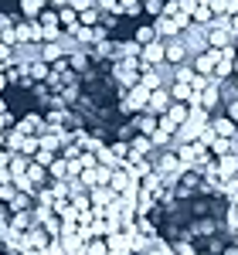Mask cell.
I'll return each mask as SVG.
<instances>
[{
	"label": "cell",
	"instance_id": "25",
	"mask_svg": "<svg viewBox=\"0 0 238 255\" xmlns=\"http://www.w3.org/2000/svg\"><path fill=\"white\" fill-rule=\"evenodd\" d=\"M10 211H31L34 208V194H24V191H17V194L10 197V204H7Z\"/></svg>",
	"mask_w": 238,
	"mask_h": 255
},
{
	"label": "cell",
	"instance_id": "29",
	"mask_svg": "<svg viewBox=\"0 0 238 255\" xmlns=\"http://www.w3.org/2000/svg\"><path fill=\"white\" fill-rule=\"evenodd\" d=\"M27 160H31V157H24V153H14V157H10V163H7L10 180H14V177H24V170H27Z\"/></svg>",
	"mask_w": 238,
	"mask_h": 255
},
{
	"label": "cell",
	"instance_id": "7",
	"mask_svg": "<svg viewBox=\"0 0 238 255\" xmlns=\"http://www.w3.org/2000/svg\"><path fill=\"white\" fill-rule=\"evenodd\" d=\"M157 68V65H163V41H150V44H143L139 48V68Z\"/></svg>",
	"mask_w": 238,
	"mask_h": 255
},
{
	"label": "cell",
	"instance_id": "28",
	"mask_svg": "<svg viewBox=\"0 0 238 255\" xmlns=\"http://www.w3.org/2000/svg\"><path fill=\"white\" fill-rule=\"evenodd\" d=\"M150 143H153V146H157V150H170V143H174V133H167V129H153V133H150Z\"/></svg>",
	"mask_w": 238,
	"mask_h": 255
},
{
	"label": "cell",
	"instance_id": "59",
	"mask_svg": "<svg viewBox=\"0 0 238 255\" xmlns=\"http://www.w3.org/2000/svg\"><path fill=\"white\" fill-rule=\"evenodd\" d=\"M0 150H3V133H0Z\"/></svg>",
	"mask_w": 238,
	"mask_h": 255
},
{
	"label": "cell",
	"instance_id": "3",
	"mask_svg": "<svg viewBox=\"0 0 238 255\" xmlns=\"http://www.w3.org/2000/svg\"><path fill=\"white\" fill-rule=\"evenodd\" d=\"M191 24V17H184V14H177V17H167V14H160V17H153V31H157L160 41H170L177 38L180 31Z\"/></svg>",
	"mask_w": 238,
	"mask_h": 255
},
{
	"label": "cell",
	"instance_id": "33",
	"mask_svg": "<svg viewBox=\"0 0 238 255\" xmlns=\"http://www.w3.org/2000/svg\"><path fill=\"white\" fill-rule=\"evenodd\" d=\"M41 228H44L51 238H58V235H61V218H58V215H48L44 221H41Z\"/></svg>",
	"mask_w": 238,
	"mask_h": 255
},
{
	"label": "cell",
	"instance_id": "27",
	"mask_svg": "<svg viewBox=\"0 0 238 255\" xmlns=\"http://www.w3.org/2000/svg\"><path fill=\"white\" fill-rule=\"evenodd\" d=\"M48 177H51V180H65V177H68V160L55 157L51 163H48Z\"/></svg>",
	"mask_w": 238,
	"mask_h": 255
},
{
	"label": "cell",
	"instance_id": "51",
	"mask_svg": "<svg viewBox=\"0 0 238 255\" xmlns=\"http://www.w3.org/2000/svg\"><path fill=\"white\" fill-rule=\"evenodd\" d=\"M10 126H14V116L10 113H0V133H7Z\"/></svg>",
	"mask_w": 238,
	"mask_h": 255
},
{
	"label": "cell",
	"instance_id": "20",
	"mask_svg": "<svg viewBox=\"0 0 238 255\" xmlns=\"http://www.w3.org/2000/svg\"><path fill=\"white\" fill-rule=\"evenodd\" d=\"M24 72H27L31 82H48V72H51V68H48L41 58H34V61H24Z\"/></svg>",
	"mask_w": 238,
	"mask_h": 255
},
{
	"label": "cell",
	"instance_id": "14",
	"mask_svg": "<svg viewBox=\"0 0 238 255\" xmlns=\"http://www.w3.org/2000/svg\"><path fill=\"white\" fill-rule=\"evenodd\" d=\"M218 102H221L218 82L211 79V82H208V89H204V92H201V96H198V106H201V109H204V113H211V109H215V106H218Z\"/></svg>",
	"mask_w": 238,
	"mask_h": 255
},
{
	"label": "cell",
	"instance_id": "19",
	"mask_svg": "<svg viewBox=\"0 0 238 255\" xmlns=\"http://www.w3.org/2000/svg\"><path fill=\"white\" fill-rule=\"evenodd\" d=\"M133 129H136L139 136H150V133L157 129V116H150V113H136V116H133Z\"/></svg>",
	"mask_w": 238,
	"mask_h": 255
},
{
	"label": "cell",
	"instance_id": "1",
	"mask_svg": "<svg viewBox=\"0 0 238 255\" xmlns=\"http://www.w3.org/2000/svg\"><path fill=\"white\" fill-rule=\"evenodd\" d=\"M174 153H177L180 167H194V163H204V160L211 157V153H208V146H204L201 139H191V143H177V146H174Z\"/></svg>",
	"mask_w": 238,
	"mask_h": 255
},
{
	"label": "cell",
	"instance_id": "57",
	"mask_svg": "<svg viewBox=\"0 0 238 255\" xmlns=\"http://www.w3.org/2000/svg\"><path fill=\"white\" fill-rule=\"evenodd\" d=\"M228 31H232V34H238V14H235V17H228Z\"/></svg>",
	"mask_w": 238,
	"mask_h": 255
},
{
	"label": "cell",
	"instance_id": "48",
	"mask_svg": "<svg viewBox=\"0 0 238 255\" xmlns=\"http://www.w3.org/2000/svg\"><path fill=\"white\" fill-rule=\"evenodd\" d=\"M225 116L232 119V123H238V99H232V102H225Z\"/></svg>",
	"mask_w": 238,
	"mask_h": 255
},
{
	"label": "cell",
	"instance_id": "47",
	"mask_svg": "<svg viewBox=\"0 0 238 255\" xmlns=\"http://www.w3.org/2000/svg\"><path fill=\"white\" fill-rule=\"evenodd\" d=\"M68 7H72L75 14H82V10H89V7H96V0H68Z\"/></svg>",
	"mask_w": 238,
	"mask_h": 255
},
{
	"label": "cell",
	"instance_id": "12",
	"mask_svg": "<svg viewBox=\"0 0 238 255\" xmlns=\"http://www.w3.org/2000/svg\"><path fill=\"white\" fill-rule=\"evenodd\" d=\"M17 133H24V136H38V133H44V116L27 113V116L17 123Z\"/></svg>",
	"mask_w": 238,
	"mask_h": 255
},
{
	"label": "cell",
	"instance_id": "58",
	"mask_svg": "<svg viewBox=\"0 0 238 255\" xmlns=\"http://www.w3.org/2000/svg\"><path fill=\"white\" fill-rule=\"evenodd\" d=\"M232 85H235V89H238V72H235V75H232Z\"/></svg>",
	"mask_w": 238,
	"mask_h": 255
},
{
	"label": "cell",
	"instance_id": "17",
	"mask_svg": "<svg viewBox=\"0 0 238 255\" xmlns=\"http://www.w3.org/2000/svg\"><path fill=\"white\" fill-rule=\"evenodd\" d=\"M58 27H61V31H68V38H72L75 27H79V14H75L72 7H58Z\"/></svg>",
	"mask_w": 238,
	"mask_h": 255
},
{
	"label": "cell",
	"instance_id": "2",
	"mask_svg": "<svg viewBox=\"0 0 238 255\" xmlns=\"http://www.w3.org/2000/svg\"><path fill=\"white\" fill-rule=\"evenodd\" d=\"M113 79L119 82V89H133V85L139 82V58L113 61Z\"/></svg>",
	"mask_w": 238,
	"mask_h": 255
},
{
	"label": "cell",
	"instance_id": "31",
	"mask_svg": "<svg viewBox=\"0 0 238 255\" xmlns=\"http://www.w3.org/2000/svg\"><path fill=\"white\" fill-rule=\"evenodd\" d=\"M143 10V0H119V17H136Z\"/></svg>",
	"mask_w": 238,
	"mask_h": 255
},
{
	"label": "cell",
	"instance_id": "15",
	"mask_svg": "<svg viewBox=\"0 0 238 255\" xmlns=\"http://www.w3.org/2000/svg\"><path fill=\"white\" fill-rule=\"evenodd\" d=\"M208 126H211V133H215V136H225V139H232L238 133V123H232L228 116H215Z\"/></svg>",
	"mask_w": 238,
	"mask_h": 255
},
{
	"label": "cell",
	"instance_id": "49",
	"mask_svg": "<svg viewBox=\"0 0 238 255\" xmlns=\"http://www.w3.org/2000/svg\"><path fill=\"white\" fill-rule=\"evenodd\" d=\"M163 14H167V17H177L180 3H177V0H163Z\"/></svg>",
	"mask_w": 238,
	"mask_h": 255
},
{
	"label": "cell",
	"instance_id": "11",
	"mask_svg": "<svg viewBox=\"0 0 238 255\" xmlns=\"http://www.w3.org/2000/svg\"><path fill=\"white\" fill-rule=\"evenodd\" d=\"M126 146H129V160H136V157H150L157 146L150 143V136H139V133H133V136L126 139Z\"/></svg>",
	"mask_w": 238,
	"mask_h": 255
},
{
	"label": "cell",
	"instance_id": "42",
	"mask_svg": "<svg viewBox=\"0 0 238 255\" xmlns=\"http://www.w3.org/2000/svg\"><path fill=\"white\" fill-rule=\"evenodd\" d=\"M0 65H3V68L14 65V44H3V41H0Z\"/></svg>",
	"mask_w": 238,
	"mask_h": 255
},
{
	"label": "cell",
	"instance_id": "45",
	"mask_svg": "<svg viewBox=\"0 0 238 255\" xmlns=\"http://www.w3.org/2000/svg\"><path fill=\"white\" fill-rule=\"evenodd\" d=\"M55 157H58V153H48V150H38V153H34V157H31V160H34V163H41V167L48 170V163H51V160H55Z\"/></svg>",
	"mask_w": 238,
	"mask_h": 255
},
{
	"label": "cell",
	"instance_id": "13",
	"mask_svg": "<svg viewBox=\"0 0 238 255\" xmlns=\"http://www.w3.org/2000/svg\"><path fill=\"white\" fill-rule=\"evenodd\" d=\"M106 249H109V255H129V235L126 232L106 235Z\"/></svg>",
	"mask_w": 238,
	"mask_h": 255
},
{
	"label": "cell",
	"instance_id": "18",
	"mask_svg": "<svg viewBox=\"0 0 238 255\" xmlns=\"http://www.w3.org/2000/svg\"><path fill=\"white\" fill-rule=\"evenodd\" d=\"M208 31V48H225L232 44V31L228 27H204Z\"/></svg>",
	"mask_w": 238,
	"mask_h": 255
},
{
	"label": "cell",
	"instance_id": "52",
	"mask_svg": "<svg viewBox=\"0 0 238 255\" xmlns=\"http://www.w3.org/2000/svg\"><path fill=\"white\" fill-rule=\"evenodd\" d=\"M0 41H3V44H17V34H14V27L0 31Z\"/></svg>",
	"mask_w": 238,
	"mask_h": 255
},
{
	"label": "cell",
	"instance_id": "9",
	"mask_svg": "<svg viewBox=\"0 0 238 255\" xmlns=\"http://www.w3.org/2000/svg\"><path fill=\"white\" fill-rule=\"evenodd\" d=\"M184 58H187V48H184L180 34L170 38V41H163V65H184Z\"/></svg>",
	"mask_w": 238,
	"mask_h": 255
},
{
	"label": "cell",
	"instance_id": "22",
	"mask_svg": "<svg viewBox=\"0 0 238 255\" xmlns=\"http://www.w3.org/2000/svg\"><path fill=\"white\" fill-rule=\"evenodd\" d=\"M163 119H167V123L177 129L180 123L187 119V106H184V102H170V106H167V113H163Z\"/></svg>",
	"mask_w": 238,
	"mask_h": 255
},
{
	"label": "cell",
	"instance_id": "50",
	"mask_svg": "<svg viewBox=\"0 0 238 255\" xmlns=\"http://www.w3.org/2000/svg\"><path fill=\"white\" fill-rule=\"evenodd\" d=\"M170 249H174V255H198L191 249V242H177V245H170Z\"/></svg>",
	"mask_w": 238,
	"mask_h": 255
},
{
	"label": "cell",
	"instance_id": "36",
	"mask_svg": "<svg viewBox=\"0 0 238 255\" xmlns=\"http://www.w3.org/2000/svg\"><path fill=\"white\" fill-rule=\"evenodd\" d=\"M143 255H174V249H170L163 238H153V242H150V249H146Z\"/></svg>",
	"mask_w": 238,
	"mask_h": 255
},
{
	"label": "cell",
	"instance_id": "26",
	"mask_svg": "<svg viewBox=\"0 0 238 255\" xmlns=\"http://www.w3.org/2000/svg\"><path fill=\"white\" fill-rule=\"evenodd\" d=\"M82 255H109L106 238H85V242H82Z\"/></svg>",
	"mask_w": 238,
	"mask_h": 255
},
{
	"label": "cell",
	"instance_id": "35",
	"mask_svg": "<svg viewBox=\"0 0 238 255\" xmlns=\"http://www.w3.org/2000/svg\"><path fill=\"white\" fill-rule=\"evenodd\" d=\"M136 44H150V41H157V31H153V24H143V27H136Z\"/></svg>",
	"mask_w": 238,
	"mask_h": 255
},
{
	"label": "cell",
	"instance_id": "30",
	"mask_svg": "<svg viewBox=\"0 0 238 255\" xmlns=\"http://www.w3.org/2000/svg\"><path fill=\"white\" fill-rule=\"evenodd\" d=\"M41 10H44V0H20V14L27 20H34Z\"/></svg>",
	"mask_w": 238,
	"mask_h": 255
},
{
	"label": "cell",
	"instance_id": "41",
	"mask_svg": "<svg viewBox=\"0 0 238 255\" xmlns=\"http://www.w3.org/2000/svg\"><path fill=\"white\" fill-rule=\"evenodd\" d=\"M75 163H79L82 170H92V167H96L99 160H96V153H89V150H82L79 157H75Z\"/></svg>",
	"mask_w": 238,
	"mask_h": 255
},
{
	"label": "cell",
	"instance_id": "23",
	"mask_svg": "<svg viewBox=\"0 0 238 255\" xmlns=\"http://www.w3.org/2000/svg\"><path fill=\"white\" fill-rule=\"evenodd\" d=\"M139 85H143L146 92L160 89V85H163V82H160V72H157V68H150V65H146V68H139Z\"/></svg>",
	"mask_w": 238,
	"mask_h": 255
},
{
	"label": "cell",
	"instance_id": "56",
	"mask_svg": "<svg viewBox=\"0 0 238 255\" xmlns=\"http://www.w3.org/2000/svg\"><path fill=\"white\" fill-rule=\"evenodd\" d=\"M44 7H55L58 10V7H68V0H44Z\"/></svg>",
	"mask_w": 238,
	"mask_h": 255
},
{
	"label": "cell",
	"instance_id": "40",
	"mask_svg": "<svg viewBox=\"0 0 238 255\" xmlns=\"http://www.w3.org/2000/svg\"><path fill=\"white\" fill-rule=\"evenodd\" d=\"M211 17H215V14H211L208 7H198V10L191 14V20H194V24H201V27H211Z\"/></svg>",
	"mask_w": 238,
	"mask_h": 255
},
{
	"label": "cell",
	"instance_id": "34",
	"mask_svg": "<svg viewBox=\"0 0 238 255\" xmlns=\"http://www.w3.org/2000/svg\"><path fill=\"white\" fill-rule=\"evenodd\" d=\"M44 187L51 191L55 201H68V184H65V180H51V184H44Z\"/></svg>",
	"mask_w": 238,
	"mask_h": 255
},
{
	"label": "cell",
	"instance_id": "43",
	"mask_svg": "<svg viewBox=\"0 0 238 255\" xmlns=\"http://www.w3.org/2000/svg\"><path fill=\"white\" fill-rule=\"evenodd\" d=\"M143 10H146L150 17H160V14H163V0H143Z\"/></svg>",
	"mask_w": 238,
	"mask_h": 255
},
{
	"label": "cell",
	"instance_id": "39",
	"mask_svg": "<svg viewBox=\"0 0 238 255\" xmlns=\"http://www.w3.org/2000/svg\"><path fill=\"white\" fill-rule=\"evenodd\" d=\"M79 24H82V27H96V24H99V10H96V7L82 10V14H79Z\"/></svg>",
	"mask_w": 238,
	"mask_h": 255
},
{
	"label": "cell",
	"instance_id": "44",
	"mask_svg": "<svg viewBox=\"0 0 238 255\" xmlns=\"http://www.w3.org/2000/svg\"><path fill=\"white\" fill-rule=\"evenodd\" d=\"M17 194V187H14V180L10 184H0V204H10V197Z\"/></svg>",
	"mask_w": 238,
	"mask_h": 255
},
{
	"label": "cell",
	"instance_id": "24",
	"mask_svg": "<svg viewBox=\"0 0 238 255\" xmlns=\"http://www.w3.org/2000/svg\"><path fill=\"white\" fill-rule=\"evenodd\" d=\"M24 177L34 184V187H41V184H48V170L41 167V163H34V160H27V170H24Z\"/></svg>",
	"mask_w": 238,
	"mask_h": 255
},
{
	"label": "cell",
	"instance_id": "61",
	"mask_svg": "<svg viewBox=\"0 0 238 255\" xmlns=\"http://www.w3.org/2000/svg\"><path fill=\"white\" fill-rule=\"evenodd\" d=\"M0 255H10V252H0Z\"/></svg>",
	"mask_w": 238,
	"mask_h": 255
},
{
	"label": "cell",
	"instance_id": "54",
	"mask_svg": "<svg viewBox=\"0 0 238 255\" xmlns=\"http://www.w3.org/2000/svg\"><path fill=\"white\" fill-rule=\"evenodd\" d=\"M225 14L235 17V14H238V0H225Z\"/></svg>",
	"mask_w": 238,
	"mask_h": 255
},
{
	"label": "cell",
	"instance_id": "55",
	"mask_svg": "<svg viewBox=\"0 0 238 255\" xmlns=\"http://www.w3.org/2000/svg\"><path fill=\"white\" fill-rule=\"evenodd\" d=\"M7 27H14V17L10 14H0V31H7Z\"/></svg>",
	"mask_w": 238,
	"mask_h": 255
},
{
	"label": "cell",
	"instance_id": "60",
	"mask_svg": "<svg viewBox=\"0 0 238 255\" xmlns=\"http://www.w3.org/2000/svg\"><path fill=\"white\" fill-rule=\"evenodd\" d=\"M0 75H3V65H0Z\"/></svg>",
	"mask_w": 238,
	"mask_h": 255
},
{
	"label": "cell",
	"instance_id": "32",
	"mask_svg": "<svg viewBox=\"0 0 238 255\" xmlns=\"http://www.w3.org/2000/svg\"><path fill=\"white\" fill-rule=\"evenodd\" d=\"M232 75H235V68H232V61L218 58V65H215V72H211V79H215V82H225V79H232Z\"/></svg>",
	"mask_w": 238,
	"mask_h": 255
},
{
	"label": "cell",
	"instance_id": "4",
	"mask_svg": "<svg viewBox=\"0 0 238 255\" xmlns=\"http://www.w3.org/2000/svg\"><path fill=\"white\" fill-rule=\"evenodd\" d=\"M180 41H184V48H187V55L194 58V55H201V51L208 48V31H204L201 24H194V20H191V24H187V27L180 31Z\"/></svg>",
	"mask_w": 238,
	"mask_h": 255
},
{
	"label": "cell",
	"instance_id": "21",
	"mask_svg": "<svg viewBox=\"0 0 238 255\" xmlns=\"http://www.w3.org/2000/svg\"><path fill=\"white\" fill-rule=\"evenodd\" d=\"M129 235V255H143L146 249H150V242L157 235H139V232H126Z\"/></svg>",
	"mask_w": 238,
	"mask_h": 255
},
{
	"label": "cell",
	"instance_id": "37",
	"mask_svg": "<svg viewBox=\"0 0 238 255\" xmlns=\"http://www.w3.org/2000/svg\"><path fill=\"white\" fill-rule=\"evenodd\" d=\"M17 153H24V157H34V153H38V136H20Z\"/></svg>",
	"mask_w": 238,
	"mask_h": 255
},
{
	"label": "cell",
	"instance_id": "53",
	"mask_svg": "<svg viewBox=\"0 0 238 255\" xmlns=\"http://www.w3.org/2000/svg\"><path fill=\"white\" fill-rule=\"evenodd\" d=\"M208 10L211 14H225V0H208Z\"/></svg>",
	"mask_w": 238,
	"mask_h": 255
},
{
	"label": "cell",
	"instance_id": "38",
	"mask_svg": "<svg viewBox=\"0 0 238 255\" xmlns=\"http://www.w3.org/2000/svg\"><path fill=\"white\" fill-rule=\"evenodd\" d=\"M109 153H113L119 163H126V160H129V146H126V139H116V143L109 146Z\"/></svg>",
	"mask_w": 238,
	"mask_h": 255
},
{
	"label": "cell",
	"instance_id": "16",
	"mask_svg": "<svg viewBox=\"0 0 238 255\" xmlns=\"http://www.w3.org/2000/svg\"><path fill=\"white\" fill-rule=\"evenodd\" d=\"M215 167H218V177H221V180H228V177H238V157H235V153L215 157Z\"/></svg>",
	"mask_w": 238,
	"mask_h": 255
},
{
	"label": "cell",
	"instance_id": "5",
	"mask_svg": "<svg viewBox=\"0 0 238 255\" xmlns=\"http://www.w3.org/2000/svg\"><path fill=\"white\" fill-rule=\"evenodd\" d=\"M218 58H221L218 48H204L201 55H194V58H191V68H194V75H208V79H211V72H215Z\"/></svg>",
	"mask_w": 238,
	"mask_h": 255
},
{
	"label": "cell",
	"instance_id": "8",
	"mask_svg": "<svg viewBox=\"0 0 238 255\" xmlns=\"http://www.w3.org/2000/svg\"><path fill=\"white\" fill-rule=\"evenodd\" d=\"M170 102H174V99H170V92L160 85V89H153V92H150V99H146V109H143V113H150V116H163Z\"/></svg>",
	"mask_w": 238,
	"mask_h": 255
},
{
	"label": "cell",
	"instance_id": "10",
	"mask_svg": "<svg viewBox=\"0 0 238 255\" xmlns=\"http://www.w3.org/2000/svg\"><path fill=\"white\" fill-rule=\"evenodd\" d=\"M65 55H72L61 41H41L38 44V58L44 61V65H51V61H58V58H65Z\"/></svg>",
	"mask_w": 238,
	"mask_h": 255
},
{
	"label": "cell",
	"instance_id": "6",
	"mask_svg": "<svg viewBox=\"0 0 238 255\" xmlns=\"http://www.w3.org/2000/svg\"><path fill=\"white\" fill-rule=\"evenodd\" d=\"M14 34H17V44H41V24L38 20H14Z\"/></svg>",
	"mask_w": 238,
	"mask_h": 255
},
{
	"label": "cell",
	"instance_id": "46",
	"mask_svg": "<svg viewBox=\"0 0 238 255\" xmlns=\"http://www.w3.org/2000/svg\"><path fill=\"white\" fill-rule=\"evenodd\" d=\"M109 177H113V167H102V163H96V184H109Z\"/></svg>",
	"mask_w": 238,
	"mask_h": 255
}]
</instances>
